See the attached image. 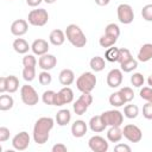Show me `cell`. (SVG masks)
<instances>
[{"mask_svg":"<svg viewBox=\"0 0 152 152\" xmlns=\"http://www.w3.org/2000/svg\"><path fill=\"white\" fill-rule=\"evenodd\" d=\"M55 125V120L50 116H42L39 118L33 126V140L34 142H37L38 145H43L49 140L50 137V132L53 128Z\"/></svg>","mask_w":152,"mask_h":152,"instance_id":"1","label":"cell"},{"mask_svg":"<svg viewBox=\"0 0 152 152\" xmlns=\"http://www.w3.org/2000/svg\"><path fill=\"white\" fill-rule=\"evenodd\" d=\"M65 37L69 43L75 48H83L87 44V37L82 28L76 24H70L65 28Z\"/></svg>","mask_w":152,"mask_h":152,"instance_id":"2","label":"cell"},{"mask_svg":"<svg viewBox=\"0 0 152 152\" xmlns=\"http://www.w3.org/2000/svg\"><path fill=\"white\" fill-rule=\"evenodd\" d=\"M96 83H97L96 76L90 71L82 72L76 80V87L81 93H91L95 89Z\"/></svg>","mask_w":152,"mask_h":152,"instance_id":"3","label":"cell"},{"mask_svg":"<svg viewBox=\"0 0 152 152\" xmlns=\"http://www.w3.org/2000/svg\"><path fill=\"white\" fill-rule=\"evenodd\" d=\"M49 20V13L44 8L32 10L27 15V21L32 26H44Z\"/></svg>","mask_w":152,"mask_h":152,"instance_id":"4","label":"cell"},{"mask_svg":"<svg viewBox=\"0 0 152 152\" xmlns=\"http://www.w3.org/2000/svg\"><path fill=\"white\" fill-rule=\"evenodd\" d=\"M20 97H21V101L27 104V106H34L38 103L39 101V96H38V93L37 90L30 86V84H24L21 86V89H20Z\"/></svg>","mask_w":152,"mask_h":152,"instance_id":"5","label":"cell"},{"mask_svg":"<svg viewBox=\"0 0 152 152\" xmlns=\"http://www.w3.org/2000/svg\"><path fill=\"white\" fill-rule=\"evenodd\" d=\"M91 103H93V96H91V94L90 93H82L81 96L74 102L72 109H74L75 114L83 115L88 110V108H89V106Z\"/></svg>","mask_w":152,"mask_h":152,"instance_id":"6","label":"cell"},{"mask_svg":"<svg viewBox=\"0 0 152 152\" xmlns=\"http://www.w3.org/2000/svg\"><path fill=\"white\" fill-rule=\"evenodd\" d=\"M101 118L104 122V125L108 127L110 126H121L124 122V115L120 110L118 109H112V110H106L101 114Z\"/></svg>","mask_w":152,"mask_h":152,"instance_id":"7","label":"cell"},{"mask_svg":"<svg viewBox=\"0 0 152 152\" xmlns=\"http://www.w3.org/2000/svg\"><path fill=\"white\" fill-rule=\"evenodd\" d=\"M116 14H118L119 21L125 25L131 24L134 19V11L132 6L128 4H120L116 8Z\"/></svg>","mask_w":152,"mask_h":152,"instance_id":"8","label":"cell"},{"mask_svg":"<svg viewBox=\"0 0 152 152\" xmlns=\"http://www.w3.org/2000/svg\"><path fill=\"white\" fill-rule=\"evenodd\" d=\"M122 134H124V137L129 142H139L142 139V132H141V129L137 125H133V124H128V125L124 126Z\"/></svg>","mask_w":152,"mask_h":152,"instance_id":"9","label":"cell"},{"mask_svg":"<svg viewBox=\"0 0 152 152\" xmlns=\"http://www.w3.org/2000/svg\"><path fill=\"white\" fill-rule=\"evenodd\" d=\"M74 100V91L70 87H63L58 93H56L53 106H64L71 103Z\"/></svg>","mask_w":152,"mask_h":152,"instance_id":"10","label":"cell"},{"mask_svg":"<svg viewBox=\"0 0 152 152\" xmlns=\"http://www.w3.org/2000/svg\"><path fill=\"white\" fill-rule=\"evenodd\" d=\"M30 141H31L30 134L26 131H21V132H19L18 134H15L13 137V139H12V146L17 151H24V150H26L28 147Z\"/></svg>","mask_w":152,"mask_h":152,"instance_id":"11","label":"cell"},{"mask_svg":"<svg viewBox=\"0 0 152 152\" xmlns=\"http://www.w3.org/2000/svg\"><path fill=\"white\" fill-rule=\"evenodd\" d=\"M88 145L93 152H107L109 148L108 141L101 135H93L88 140Z\"/></svg>","mask_w":152,"mask_h":152,"instance_id":"12","label":"cell"},{"mask_svg":"<svg viewBox=\"0 0 152 152\" xmlns=\"http://www.w3.org/2000/svg\"><path fill=\"white\" fill-rule=\"evenodd\" d=\"M124 80L122 76V70L121 69H112L108 74H107V84L110 88H118L121 86Z\"/></svg>","mask_w":152,"mask_h":152,"instance_id":"13","label":"cell"},{"mask_svg":"<svg viewBox=\"0 0 152 152\" xmlns=\"http://www.w3.org/2000/svg\"><path fill=\"white\" fill-rule=\"evenodd\" d=\"M57 64V58L51 55V53H45V55H42L39 56V59H38V65L42 70H46V71H50L52 70Z\"/></svg>","mask_w":152,"mask_h":152,"instance_id":"14","label":"cell"},{"mask_svg":"<svg viewBox=\"0 0 152 152\" xmlns=\"http://www.w3.org/2000/svg\"><path fill=\"white\" fill-rule=\"evenodd\" d=\"M28 30V21L25 19H17L11 25V33L15 37L24 36Z\"/></svg>","mask_w":152,"mask_h":152,"instance_id":"15","label":"cell"},{"mask_svg":"<svg viewBox=\"0 0 152 152\" xmlns=\"http://www.w3.org/2000/svg\"><path fill=\"white\" fill-rule=\"evenodd\" d=\"M31 50H32L33 55H37V56L45 55L49 51V43L45 39H42V38L36 39L31 44Z\"/></svg>","mask_w":152,"mask_h":152,"instance_id":"16","label":"cell"},{"mask_svg":"<svg viewBox=\"0 0 152 152\" xmlns=\"http://www.w3.org/2000/svg\"><path fill=\"white\" fill-rule=\"evenodd\" d=\"M88 131V125L83 120H76L71 125V133L75 138H82L86 135Z\"/></svg>","mask_w":152,"mask_h":152,"instance_id":"17","label":"cell"},{"mask_svg":"<svg viewBox=\"0 0 152 152\" xmlns=\"http://www.w3.org/2000/svg\"><path fill=\"white\" fill-rule=\"evenodd\" d=\"M65 32L59 30V28H55L50 32V36H49V40L52 45L55 46H61L64 42H65Z\"/></svg>","mask_w":152,"mask_h":152,"instance_id":"18","label":"cell"},{"mask_svg":"<svg viewBox=\"0 0 152 152\" xmlns=\"http://www.w3.org/2000/svg\"><path fill=\"white\" fill-rule=\"evenodd\" d=\"M58 80H59V83L62 86L69 87L75 81V74L71 69H63L58 75Z\"/></svg>","mask_w":152,"mask_h":152,"instance_id":"19","label":"cell"},{"mask_svg":"<svg viewBox=\"0 0 152 152\" xmlns=\"http://www.w3.org/2000/svg\"><path fill=\"white\" fill-rule=\"evenodd\" d=\"M13 50L19 53V55H26L28 52V50L31 49V45L24 39V38H17L14 39L13 44H12Z\"/></svg>","mask_w":152,"mask_h":152,"instance_id":"20","label":"cell"},{"mask_svg":"<svg viewBox=\"0 0 152 152\" xmlns=\"http://www.w3.org/2000/svg\"><path fill=\"white\" fill-rule=\"evenodd\" d=\"M88 125H89V128H90L93 132H95V133H100V132L104 131L106 127H107V126L104 125V122H103L101 115L91 116L90 120H89V124H88Z\"/></svg>","mask_w":152,"mask_h":152,"instance_id":"21","label":"cell"},{"mask_svg":"<svg viewBox=\"0 0 152 152\" xmlns=\"http://www.w3.org/2000/svg\"><path fill=\"white\" fill-rule=\"evenodd\" d=\"M150 59H152V44L146 43L140 48V50L138 52V61L146 63Z\"/></svg>","mask_w":152,"mask_h":152,"instance_id":"22","label":"cell"},{"mask_svg":"<svg viewBox=\"0 0 152 152\" xmlns=\"http://www.w3.org/2000/svg\"><path fill=\"white\" fill-rule=\"evenodd\" d=\"M122 137L124 134L120 126H110L109 129L107 131V139L110 142H119L122 139Z\"/></svg>","mask_w":152,"mask_h":152,"instance_id":"23","label":"cell"},{"mask_svg":"<svg viewBox=\"0 0 152 152\" xmlns=\"http://www.w3.org/2000/svg\"><path fill=\"white\" fill-rule=\"evenodd\" d=\"M71 120V113L69 109H61L56 114V122L59 126H65Z\"/></svg>","mask_w":152,"mask_h":152,"instance_id":"24","label":"cell"},{"mask_svg":"<svg viewBox=\"0 0 152 152\" xmlns=\"http://www.w3.org/2000/svg\"><path fill=\"white\" fill-rule=\"evenodd\" d=\"M89 66L91 68L93 71L100 72V71H102V70L106 68V62H104V59H103L102 57H100V56H94V57L90 59V62H89Z\"/></svg>","mask_w":152,"mask_h":152,"instance_id":"25","label":"cell"},{"mask_svg":"<svg viewBox=\"0 0 152 152\" xmlns=\"http://www.w3.org/2000/svg\"><path fill=\"white\" fill-rule=\"evenodd\" d=\"M14 106V100L11 95H6L5 93L0 96V110H10Z\"/></svg>","mask_w":152,"mask_h":152,"instance_id":"26","label":"cell"},{"mask_svg":"<svg viewBox=\"0 0 152 152\" xmlns=\"http://www.w3.org/2000/svg\"><path fill=\"white\" fill-rule=\"evenodd\" d=\"M108 101H109V103H110L113 107H121V106H124V104L126 103V101H125V99H124V96L121 95L120 91H114V93H112V94L109 95Z\"/></svg>","mask_w":152,"mask_h":152,"instance_id":"27","label":"cell"},{"mask_svg":"<svg viewBox=\"0 0 152 152\" xmlns=\"http://www.w3.org/2000/svg\"><path fill=\"white\" fill-rule=\"evenodd\" d=\"M118 38L116 37H113V36H109V34H102L99 39V44L101 48H110V46H114L115 43H116Z\"/></svg>","mask_w":152,"mask_h":152,"instance_id":"28","label":"cell"},{"mask_svg":"<svg viewBox=\"0 0 152 152\" xmlns=\"http://www.w3.org/2000/svg\"><path fill=\"white\" fill-rule=\"evenodd\" d=\"M139 114V108L137 104H126L124 107V115L127 118V119H135Z\"/></svg>","mask_w":152,"mask_h":152,"instance_id":"29","label":"cell"},{"mask_svg":"<svg viewBox=\"0 0 152 152\" xmlns=\"http://www.w3.org/2000/svg\"><path fill=\"white\" fill-rule=\"evenodd\" d=\"M104 58L108 61V62H118V58H119V49L115 48V46H110L106 50V53H104Z\"/></svg>","mask_w":152,"mask_h":152,"instance_id":"30","label":"cell"},{"mask_svg":"<svg viewBox=\"0 0 152 152\" xmlns=\"http://www.w3.org/2000/svg\"><path fill=\"white\" fill-rule=\"evenodd\" d=\"M120 66H121V70L124 72H132L133 70H135L138 68V61L134 58H131V59L121 63Z\"/></svg>","mask_w":152,"mask_h":152,"instance_id":"31","label":"cell"},{"mask_svg":"<svg viewBox=\"0 0 152 152\" xmlns=\"http://www.w3.org/2000/svg\"><path fill=\"white\" fill-rule=\"evenodd\" d=\"M19 88V80L14 75L7 76V91L8 93H15Z\"/></svg>","mask_w":152,"mask_h":152,"instance_id":"32","label":"cell"},{"mask_svg":"<svg viewBox=\"0 0 152 152\" xmlns=\"http://www.w3.org/2000/svg\"><path fill=\"white\" fill-rule=\"evenodd\" d=\"M21 75H23V78L26 82H31L36 77V68H33V66H24Z\"/></svg>","mask_w":152,"mask_h":152,"instance_id":"33","label":"cell"},{"mask_svg":"<svg viewBox=\"0 0 152 152\" xmlns=\"http://www.w3.org/2000/svg\"><path fill=\"white\" fill-rule=\"evenodd\" d=\"M144 82H145V78H144V75L140 74V72H134L132 76H131V83L133 87L135 88H141L144 86Z\"/></svg>","mask_w":152,"mask_h":152,"instance_id":"34","label":"cell"},{"mask_svg":"<svg viewBox=\"0 0 152 152\" xmlns=\"http://www.w3.org/2000/svg\"><path fill=\"white\" fill-rule=\"evenodd\" d=\"M55 96H56V91L53 90H45L42 95V101L48 104V106H53L55 102Z\"/></svg>","mask_w":152,"mask_h":152,"instance_id":"35","label":"cell"},{"mask_svg":"<svg viewBox=\"0 0 152 152\" xmlns=\"http://www.w3.org/2000/svg\"><path fill=\"white\" fill-rule=\"evenodd\" d=\"M104 33L119 38V36H120V27H119L116 24L110 23V24H108V25L106 26V28H104Z\"/></svg>","mask_w":152,"mask_h":152,"instance_id":"36","label":"cell"},{"mask_svg":"<svg viewBox=\"0 0 152 152\" xmlns=\"http://www.w3.org/2000/svg\"><path fill=\"white\" fill-rule=\"evenodd\" d=\"M38 81L42 86H49L51 82H52V76L49 71L46 70H43L42 72H39L38 75Z\"/></svg>","mask_w":152,"mask_h":152,"instance_id":"37","label":"cell"},{"mask_svg":"<svg viewBox=\"0 0 152 152\" xmlns=\"http://www.w3.org/2000/svg\"><path fill=\"white\" fill-rule=\"evenodd\" d=\"M119 91L121 93V95L124 96V99H125L126 102H131L134 99V91L129 87H122V88H120Z\"/></svg>","mask_w":152,"mask_h":152,"instance_id":"38","label":"cell"},{"mask_svg":"<svg viewBox=\"0 0 152 152\" xmlns=\"http://www.w3.org/2000/svg\"><path fill=\"white\" fill-rule=\"evenodd\" d=\"M139 95L146 102H152V87H142L139 91Z\"/></svg>","mask_w":152,"mask_h":152,"instance_id":"39","label":"cell"},{"mask_svg":"<svg viewBox=\"0 0 152 152\" xmlns=\"http://www.w3.org/2000/svg\"><path fill=\"white\" fill-rule=\"evenodd\" d=\"M131 58H133V57H132V53H131V51L128 49H126V48L119 49V58H118V62L120 64L124 63V62H126V61H128V59H131Z\"/></svg>","mask_w":152,"mask_h":152,"instance_id":"40","label":"cell"},{"mask_svg":"<svg viewBox=\"0 0 152 152\" xmlns=\"http://www.w3.org/2000/svg\"><path fill=\"white\" fill-rule=\"evenodd\" d=\"M141 17L146 21H152V4H147L141 10Z\"/></svg>","mask_w":152,"mask_h":152,"instance_id":"41","label":"cell"},{"mask_svg":"<svg viewBox=\"0 0 152 152\" xmlns=\"http://www.w3.org/2000/svg\"><path fill=\"white\" fill-rule=\"evenodd\" d=\"M23 65L24 66H33L36 68L37 65V59L34 57V55H31V53H26L24 57H23Z\"/></svg>","mask_w":152,"mask_h":152,"instance_id":"42","label":"cell"},{"mask_svg":"<svg viewBox=\"0 0 152 152\" xmlns=\"http://www.w3.org/2000/svg\"><path fill=\"white\" fill-rule=\"evenodd\" d=\"M142 116L147 120H152V102H146L142 106Z\"/></svg>","mask_w":152,"mask_h":152,"instance_id":"43","label":"cell"},{"mask_svg":"<svg viewBox=\"0 0 152 152\" xmlns=\"http://www.w3.org/2000/svg\"><path fill=\"white\" fill-rule=\"evenodd\" d=\"M10 129L5 126H1L0 127V142H5L10 139Z\"/></svg>","mask_w":152,"mask_h":152,"instance_id":"44","label":"cell"},{"mask_svg":"<svg viewBox=\"0 0 152 152\" xmlns=\"http://www.w3.org/2000/svg\"><path fill=\"white\" fill-rule=\"evenodd\" d=\"M51 151H52V152H66L68 148H66V146H65L64 144L58 142V144H55V145L52 146Z\"/></svg>","mask_w":152,"mask_h":152,"instance_id":"45","label":"cell"},{"mask_svg":"<svg viewBox=\"0 0 152 152\" xmlns=\"http://www.w3.org/2000/svg\"><path fill=\"white\" fill-rule=\"evenodd\" d=\"M7 91V76L0 77V93L4 94Z\"/></svg>","mask_w":152,"mask_h":152,"instance_id":"46","label":"cell"},{"mask_svg":"<svg viewBox=\"0 0 152 152\" xmlns=\"http://www.w3.org/2000/svg\"><path fill=\"white\" fill-rule=\"evenodd\" d=\"M114 151H116V152H131V147L126 144H118L114 147Z\"/></svg>","mask_w":152,"mask_h":152,"instance_id":"47","label":"cell"},{"mask_svg":"<svg viewBox=\"0 0 152 152\" xmlns=\"http://www.w3.org/2000/svg\"><path fill=\"white\" fill-rule=\"evenodd\" d=\"M43 1H44V0H26V4H27L28 6H31V7H37V6H39Z\"/></svg>","mask_w":152,"mask_h":152,"instance_id":"48","label":"cell"},{"mask_svg":"<svg viewBox=\"0 0 152 152\" xmlns=\"http://www.w3.org/2000/svg\"><path fill=\"white\" fill-rule=\"evenodd\" d=\"M110 0H95V4L99 6H107Z\"/></svg>","mask_w":152,"mask_h":152,"instance_id":"49","label":"cell"},{"mask_svg":"<svg viewBox=\"0 0 152 152\" xmlns=\"http://www.w3.org/2000/svg\"><path fill=\"white\" fill-rule=\"evenodd\" d=\"M147 83H148L150 87H152V75L148 76V78H147Z\"/></svg>","mask_w":152,"mask_h":152,"instance_id":"50","label":"cell"},{"mask_svg":"<svg viewBox=\"0 0 152 152\" xmlns=\"http://www.w3.org/2000/svg\"><path fill=\"white\" fill-rule=\"evenodd\" d=\"M56 1H57V0H44V2H46V4H50V5H51V4H55Z\"/></svg>","mask_w":152,"mask_h":152,"instance_id":"51","label":"cell"},{"mask_svg":"<svg viewBox=\"0 0 152 152\" xmlns=\"http://www.w3.org/2000/svg\"><path fill=\"white\" fill-rule=\"evenodd\" d=\"M10 1H12V0H10Z\"/></svg>","mask_w":152,"mask_h":152,"instance_id":"52","label":"cell"}]
</instances>
